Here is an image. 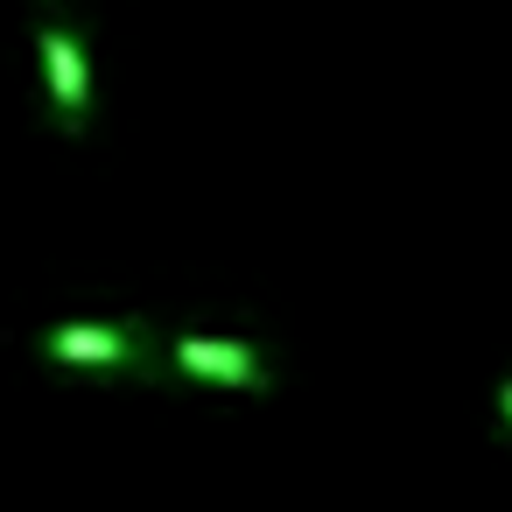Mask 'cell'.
<instances>
[{"label": "cell", "mask_w": 512, "mask_h": 512, "mask_svg": "<svg viewBox=\"0 0 512 512\" xmlns=\"http://www.w3.org/2000/svg\"><path fill=\"white\" fill-rule=\"evenodd\" d=\"M183 372H197V379H218V386H246V393H260L267 386V358L253 351V344H239V337H176V351H169Z\"/></svg>", "instance_id": "6da1fadb"}, {"label": "cell", "mask_w": 512, "mask_h": 512, "mask_svg": "<svg viewBox=\"0 0 512 512\" xmlns=\"http://www.w3.org/2000/svg\"><path fill=\"white\" fill-rule=\"evenodd\" d=\"M43 351L64 365H141V330L134 323H57L43 330Z\"/></svg>", "instance_id": "3957f363"}, {"label": "cell", "mask_w": 512, "mask_h": 512, "mask_svg": "<svg viewBox=\"0 0 512 512\" xmlns=\"http://www.w3.org/2000/svg\"><path fill=\"white\" fill-rule=\"evenodd\" d=\"M43 64H50V106H57V127L78 134L85 127V106H92V71H85V43L71 29H43Z\"/></svg>", "instance_id": "7a4b0ae2"}, {"label": "cell", "mask_w": 512, "mask_h": 512, "mask_svg": "<svg viewBox=\"0 0 512 512\" xmlns=\"http://www.w3.org/2000/svg\"><path fill=\"white\" fill-rule=\"evenodd\" d=\"M498 407H505V421H512V379H505V386H498Z\"/></svg>", "instance_id": "277c9868"}]
</instances>
